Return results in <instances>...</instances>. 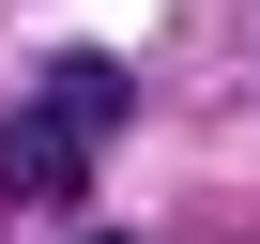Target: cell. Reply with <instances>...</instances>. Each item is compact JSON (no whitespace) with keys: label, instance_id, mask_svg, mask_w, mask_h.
I'll return each mask as SVG.
<instances>
[{"label":"cell","instance_id":"6da1fadb","mask_svg":"<svg viewBox=\"0 0 260 244\" xmlns=\"http://www.w3.org/2000/svg\"><path fill=\"white\" fill-rule=\"evenodd\" d=\"M92 122H122V76L107 61H61L16 122H0V214H31V198H61L77 168H92Z\"/></svg>","mask_w":260,"mask_h":244}]
</instances>
